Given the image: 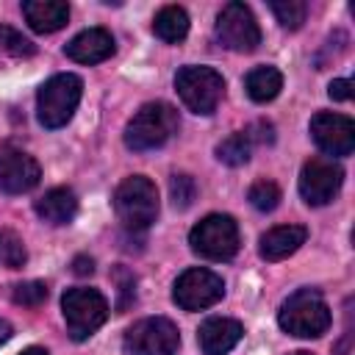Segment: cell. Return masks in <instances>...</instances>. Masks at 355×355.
Segmentation results:
<instances>
[{
	"instance_id": "44dd1931",
	"label": "cell",
	"mask_w": 355,
	"mask_h": 355,
	"mask_svg": "<svg viewBox=\"0 0 355 355\" xmlns=\"http://www.w3.org/2000/svg\"><path fill=\"white\" fill-rule=\"evenodd\" d=\"M250 153H252V141L247 133H230L225 141H219L216 147V158L227 166H241L250 161Z\"/></svg>"
},
{
	"instance_id": "6da1fadb",
	"label": "cell",
	"mask_w": 355,
	"mask_h": 355,
	"mask_svg": "<svg viewBox=\"0 0 355 355\" xmlns=\"http://www.w3.org/2000/svg\"><path fill=\"white\" fill-rule=\"evenodd\" d=\"M178 111L169 103H144L125 125V144L136 153L158 150L178 133Z\"/></svg>"
},
{
	"instance_id": "484cf974",
	"label": "cell",
	"mask_w": 355,
	"mask_h": 355,
	"mask_svg": "<svg viewBox=\"0 0 355 355\" xmlns=\"http://www.w3.org/2000/svg\"><path fill=\"white\" fill-rule=\"evenodd\" d=\"M11 300L17 305H25V308H36L47 300V286L42 280H25V283H17L11 286Z\"/></svg>"
},
{
	"instance_id": "8fae6325",
	"label": "cell",
	"mask_w": 355,
	"mask_h": 355,
	"mask_svg": "<svg viewBox=\"0 0 355 355\" xmlns=\"http://www.w3.org/2000/svg\"><path fill=\"white\" fill-rule=\"evenodd\" d=\"M344 183V169L333 158H311L300 172V194L308 205H327Z\"/></svg>"
},
{
	"instance_id": "7c38bea8",
	"label": "cell",
	"mask_w": 355,
	"mask_h": 355,
	"mask_svg": "<svg viewBox=\"0 0 355 355\" xmlns=\"http://www.w3.org/2000/svg\"><path fill=\"white\" fill-rule=\"evenodd\" d=\"M311 139L327 155H349L355 150V122L344 114L319 111L311 119Z\"/></svg>"
},
{
	"instance_id": "277c9868",
	"label": "cell",
	"mask_w": 355,
	"mask_h": 355,
	"mask_svg": "<svg viewBox=\"0 0 355 355\" xmlns=\"http://www.w3.org/2000/svg\"><path fill=\"white\" fill-rule=\"evenodd\" d=\"M83 94V80L72 72L53 75L50 80L42 83L36 94V116L44 128H61L72 119L78 103Z\"/></svg>"
},
{
	"instance_id": "f546056e",
	"label": "cell",
	"mask_w": 355,
	"mask_h": 355,
	"mask_svg": "<svg viewBox=\"0 0 355 355\" xmlns=\"http://www.w3.org/2000/svg\"><path fill=\"white\" fill-rule=\"evenodd\" d=\"M72 272H75V275H92V272H94V261H92L89 255H78V258L72 261Z\"/></svg>"
},
{
	"instance_id": "9a60e30c",
	"label": "cell",
	"mask_w": 355,
	"mask_h": 355,
	"mask_svg": "<svg viewBox=\"0 0 355 355\" xmlns=\"http://www.w3.org/2000/svg\"><path fill=\"white\" fill-rule=\"evenodd\" d=\"M64 53L78 64H100L114 55V36L105 28H86L64 47Z\"/></svg>"
},
{
	"instance_id": "ffe728a7",
	"label": "cell",
	"mask_w": 355,
	"mask_h": 355,
	"mask_svg": "<svg viewBox=\"0 0 355 355\" xmlns=\"http://www.w3.org/2000/svg\"><path fill=\"white\" fill-rule=\"evenodd\" d=\"M153 33L166 44L183 42L189 33V14L180 6H164L153 19Z\"/></svg>"
},
{
	"instance_id": "3957f363",
	"label": "cell",
	"mask_w": 355,
	"mask_h": 355,
	"mask_svg": "<svg viewBox=\"0 0 355 355\" xmlns=\"http://www.w3.org/2000/svg\"><path fill=\"white\" fill-rule=\"evenodd\" d=\"M114 211L128 230H147L158 216V189L144 175L125 178L114 191Z\"/></svg>"
},
{
	"instance_id": "83f0119b",
	"label": "cell",
	"mask_w": 355,
	"mask_h": 355,
	"mask_svg": "<svg viewBox=\"0 0 355 355\" xmlns=\"http://www.w3.org/2000/svg\"><path fill=\"white\" fill-rule=\"evenodd\" d=\"M250 141H258V144H272L275 141V128L269 122H255L250 130H247Z\"/></svg>"
},
{
	"instance_id": "2e32d148",
	"label": "cell",
	"mask_w": 355,
	"mask_h": 355,
	"mask_svg": "<svg viewBox=\"0 0 355 355\" xmlns=\"http://www.w3.org/2000/svg\"><path fill=\"white\" fill-rule=\"evenodd\" d=\"M305 227L300 225H280V227H272L261 236V244H258V252L263 261H283L288 255H294L302 244H305Z\"/></svg>"
},
{
	"instance_id": "4316f807",
	"label": "cell",
	"mask_w": 355,
	"mask_h": 355,
	"mask_svg": "<svg viewBox=\"0 0 355 355\" xmlns=\"http://www.w3.org/2000/svg\"><path fill=\"white\" fill-rule=\"evenodd\" d=\"M25 247L22 241L14 236V233H0V263L11 266V269H19L25 263Z\"/></svg>"
},
{
	"instance_id": "ac0fdd59",
	"label": "cell",
	"mask_w": 355,
	"mask_h": 355,
	"mask_svg": "<svg viewBox=\"0 0 355 355\" xmlns=\"http://www.w3.org/2000/svg\"><path fill=\"white\" fill-rule=\"evenodd\" d=\"M36 214L50 225H67L78 214V197L72 189H64V186L50 189L44 191V197L36 200Z\"/></svg>"
},
{
	"instance_id": "f1b7e54d",
	"label": "cell",
	"mask_w": 355,
	"mask_h": 355,
	"mask_svg": "<svg viewBox=\"0 0 355 355\" xmlns=\"http://www.w3.org/2000/svg\"><path fill=\"white\" fill-rule=\"evenodd\" d=\"M327 94H330V100H349V97H352V80H349V78L333 80V83L327 86Z\"/></svg>"
},
{
	"instance_id": "30bf717a",
	"label": "cell",
	"mask_w": 355,
	"mask_h": 355,
	"mask_svg": "<svg viewBox=\"0 0 355 355\" xmlns=\"http://www.w3.org/2000/svg\"><path fill=\"white\" fill-rule=\"evenodd\" d=\"M225 294V283L216 272L211 269H186L175 286H172V300L178 308L183 311H202V308H211L222 300Z\"/></svg>"
},
{
	"instance_id": "d6986e66",
	"label": "cell",
	"mask_w": 355,
	"mask_h": 355,
	"mask_svg": "<svg viewBox=\"0 0 355 355\" xmlns=\"http://www.w3.org/2000/svg\"><path fill=\"white\" fill-rule=\"evenodd\" d=\"M244 89H247L250 100H255V103H269V100H275V97L280 94V89H283V75H280V69H275V67H255V69L247 72Z\"/></svg>"
},
{
	"instance_id": "d6a6232c",
	"label": "cell",
	"mask_w": 355,
	"mask_h": 355,
	"mask_svg": "<svg viewBox=\"0 0 355 355\" xmlns=\"http://www.w3.org/2000/svg\"><path fill=\"white\" fill-rule=\"evenodd\" d=\"M291 355H313V352H305V349H297V352H291Z\"/></svg>"
},
{
	"instance_id": "52a82bcc",
	"label": "cell",
	"mask_w": 355,
	"mask_h": 355,
	"mask_svg": "<svg viewBox=\"0 0 355 355\" xmlns=\"http://www.w3.org/2000/svg\"><path fill=\"white\" fill-rule=\"evenodd\" d=\"M189 244L208 261H230L239 252V225L227 214H211L191 227Z\"/></svg>"
},
{
	"instance_id": "cb8c5ba5",
	"label": "cell",
	"mask_w": 355,
	"mask_h": 355,
	"mask_svg": "<svg viewBox=\"0 0 355 355\" xmlns=\"http://www.w3.org/2000/svg\"><path fill=\"white\" fill-rule=\"evenodd\" d=\"M169 197H172V205L175 208H180V211H186L191 202H194V197H197V183H194V178L191 175H172L169 178Z\"/></svg>"
},
{
	"instance_id": "7a4b0ae2",
	"label": "cell",
	"mask_w": 355,
	"mask_h": 355,
	"mask_svg": "<svg viewBox=\"0 0 355 355\" xmlns=\"http://www.w3.org/2000/svg\"><path fill=\"white\" fill-rule=\"evenodd\" d=\"M330 322V308L316 288L294 291L277 311V324L297 338H319L322 333H327Z\"/></svg>"
},
{
	"instance_id": "1f68e13d",
	"label": "cell",
	"mask_w": 355,
	"mask_h": 355,
	"mask_svg": "<svg viewBox=\"0 0 355 355\" xmlns=\"http://www.w3.org/2000/svg\"><path fill=\"white\" fill-rule=\"evenodd\" d=\"M19 355H47V349H44V347H28V349H22Z\"/></svg>"
},
{
	"instance_id": "7402d4cb",
	"label": "cell",
	"mask_w": 355,
	"mask_h": 355,
	"mask_svg": "<svg viewBox=\"0 0 355 355\" xmlns=\"http://www.w3.org/2000/svg\"><path fill=\"white\" fill-rule=\"evenodd\" d=\"M269 8L277 17V22L288 31H297L308 17V3L305 0H275Z\"/></svg>"
},
{
	"instance_id": "9c48e42d",
	"label": "cell",
	"mask_w": 355,
	"mask_h": 355,
	"mask_svg": "<svg viewBox=\"0 0 355 355\" xmlns=\"http://www.w3.org/2000/svg\"><path fill=\"white\" fill-rule=\"evenodd\" d=\"M214 33H216L219 44L233 53H252L261 44V28H258L252 11L236 0L219 11Z\"/></svg>"
},
{
	"instance_id": "5b68a950",
	"label": "cell",
	"mask_w": 355,
	"mask_h": 355,
	"mask_svg": "<svg viewBox=\"0 0 355 355\" xmlns=\"http://www.w3.org/2000/svg\"><path fill=\"white\" fill-rule=\"evenodd\" d=\"M61 311H64V322H67V333L75 341L89 338L97 327H103V322L108 319V302L97 288H67L61 297Z\"/></svg>"
},
{
	"instance_id": "5bb4252c",
	"label": "cell",
	"mask_w": 355,
	"mask_h": 355,
	"mask_svg": "<svg viewBox=\"0 0 355 355\" xmlns=\"http://www.w3.org/2000/svg\"><path fill=\"white\" fill-rule=\"evenodd\" d=\"M244 327L236 322V319H227V316H211L200 324V333H197V344L205 355H227L239 338H241Z\"/></svg>"
},
{
	"instance_id": "603a6c76",
	"label": "cell",
	"mask_w": 355,
	"mask_h": 355,
	"mask_svg": "<svg viewBox=\"0 0 355 355\" xmlns=\"http://www.w3.org/2000/svg\"><path fill=\"white\" fill-rule=\"evenodd\" d=\"M0 50L8 55H17V58H28L36 53V44L28 36H22L19 31H14L11 25H0Z\"/></svg>"
},
{
	"instance_id": "8992f818",
	"label": "cell",
	"mask_w": 355,
	"mask_h": 355,
	"mask_svg": "<svg viewBox=\"0 0 355 355\" xmlns=\"http://www.w3.org/2000/svg\"><path fill=\"white\" fill-rule=\"evenodd\" d=\"M175 89H178V94L189 111L208 116L216 111V105L222 100L225 80L211 67H183L175 75Z\"/></svg>"
},
{
	"instance_id": "d4e9b609",
	"label": "cell",
	"mask_w": 355,
	"mask_h": 355,
	"mask_svg": "<svg viewBox=\"0 0 355 355\" xmlns=\"http://www.w3.org/2000/svg\"><path fill=\"white\" fill-rule=\"evenodd\" d=\"M247 197H250L252 208H258V211H275L280 205V189L272 180H255L250 186V194Z\"/></svg>"
},
{
	"instance_id": "4dcf8cb0",
	"label": "cell",
	"mask_w": 355,
	"mask_h": 355,
	"mask_svg": "<svg viewBox=\"0 0 355 355\" xmlns=\"http://www.w3.org/2000/svg\"><path fill=\"white\" fill-rule=\"evenodd\" d=\"M11 338V324L6 319H0V344H6Z\"/></svg>"
},
{
	"instance_id": "4fadbf2b",
	"label": "cell",
	"mask_w": 355,
	"mask_h": 355,
	"mask_svg": "<svg viewBox=\"0 0 355 355\" xmlns=\"http://www.w3.org/2000/svg\"><path fill=\"white\" fill-rule=\"evenodd\" d=\"M42 178V169L33 155L3 144L0 147V189L6 194H25L31 191Z\"/></svg>"
},
{
	"instance_id": "ba28073f",
	"label": "cell",
	"mask_w": 355,
	"mask_h": 355,
	"mask_svg": "<svg viewBox=\"0 0 355 355\" xmlns=\"http://www.w3.org/2000/svg\"><path fill=\"white\" fill-rule=\"evenodd\" d=\"M122 347L125 355H175L180 347V333L166 316H147L128 327Z\"/></svg>"
},
{
	"instance_id": "e0dca14e",
	"label": "cell",
	"mask_w": 355,
	"mask_h": 355,
	"mask_svg": "<svg viewBox=\"0 0 355 355\" xmlns=\"http://www.w3.org/2000/svg\"><path fill=\"white\" fill-rule=\"evenodd\" d=\"M22 14L36 33H55L69 19V6L61 0H25Z\"/></svg>"
}]
</instances>
